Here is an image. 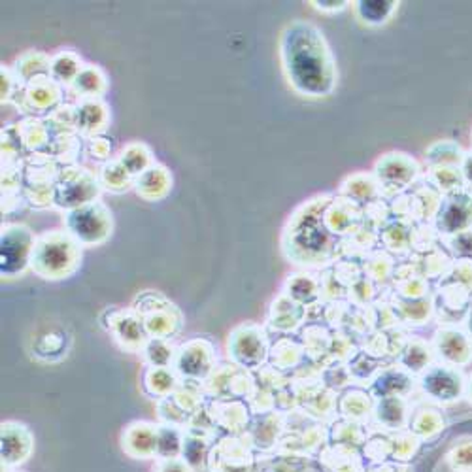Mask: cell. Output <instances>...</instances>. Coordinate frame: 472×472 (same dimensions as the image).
I'll use <instances>...</instances> for the list:
<instances>
[{"mask_svg": "<svg viewBox=\"0 0 472 472\" xmlns=\"http://www.w3.org/2000/svg\"><path fill=\"white\" fill-rule=\"evenodd\" d=\"M391 8H393V3H361L360 12L367 21L378 23V21H383V18L388 16Z\"/></svg>", "mask_w": 472, "mask_h": 472, "instance_id": "3957f363", "label": "cell"}, {"mask_svg": "<svg viewBox=\"0 0 472 472\" xmlns=\"http://www.w3.org/2000/svg\"><path fill=\"white\" fill-rule=\"evenodd\" d=\"M425 388L440 398H452L457 391H460V385H457V382L446 373H435L429 376L425 380Z\"/></svg>", "mask_w": 472, "mask_h": 472, "instance_id": "7a4b0ae2", "label": "cell"}, {"mask_svg": "<svg viewBox=\"0 0 472 472\" xmlns=\"http://www.w3.org/2000/svg\"><path fill=\"white\" fill-rule=\"evenodd\" d=\"M283 55L290 78L300 91L310 95H321L327 91V63L316 35L308 33V28L291 31L285 36Z\"/></svg>", "mask_w": 472, "mask_h": 472, "instance_id": "6da1fadb", "label": "cell"}]
</instances>
